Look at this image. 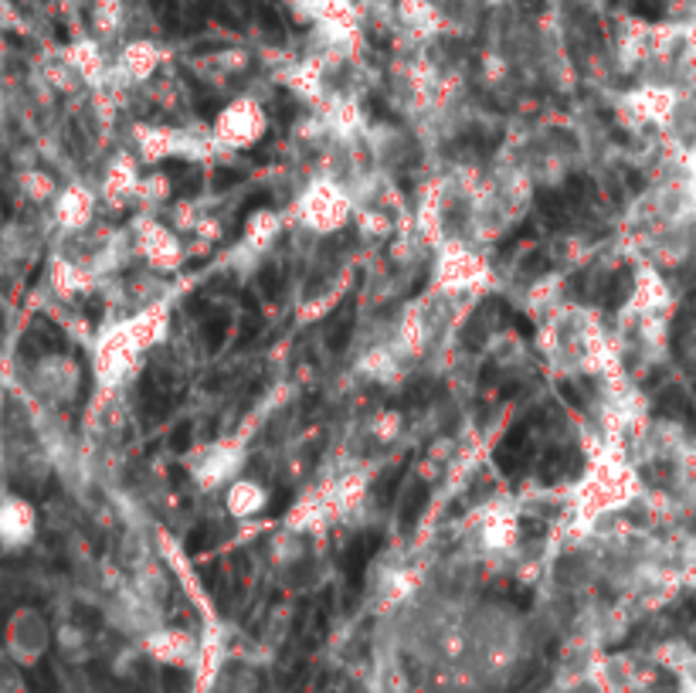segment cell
<instances>
[{"instance_id":"obj_1","label":"cell","mask_w":696,"mask_h":693,"mask_svg":"<svg viewBox=\"0 0 696 693\" xmlns=\"http://www.w3.org/2000/svg\"><path fill=\"white\" fill-rule=\"evenodd\" d=\"M432 286L435 293H445V296L483 293L489 286V265L472 252L465 242H445L435 259Z\"/></svg>"},{"instance_id":"obj_2","label":"cell","mask_w":696,"mask_h":693,"mask_svg":"<svg viewBox=\"0 0 696 693\" xmlns=\"http://www.w3.org/2000/svg\"><path fill=\"white\" fill-rule=\"evenodd\" d=\"M265 129H269V116H265L262 102L252 96H241L217 113V120L211 126V144L217 153H238V150L256 147L265 136Z\"/></svg>"},{"instance_id":"obj_3","label":"cell","mask_w":696,"mask_h":693,"mask_svg":"<svg viewBox=\"0 0 696 693\" xmlns=\"http://www.w3.org/2000/svg\"><path fill=\"white\" fill-rule=\"evenodd\" d=\"M296 218L316 235H333L353 218V198L337 181H316L299 194Z\"/></svg>"},{"instance_id":"obj_4","label":"cell","mask_w":696,"mask_h":693,"mask_svg":"<svg viewBox=\"0 0 696 693\" xmlns=\"http://www.w3.org/2000/svg\"><path fill=\"white\" fill-rule=\"evenodd\" d=\"M51 646V629L48 619L38 608H17L8 622V656L17 667H35V663L48 653Z\"/></svg>"},{"instance_id":"obj_5","label":"cell","mask_w":696,"mask_h":693,"mask_svg":"<svg viewBox=\"0 0 696 693\" xmlns=\"http://www.w3.org/2000/svg\"><path fill=\"white\" fill-rule=\"evenodd\" d=\"M136 252L144 256L153 269H163V272H171L181 265L184 259V245H181V235L171 232L166 225H160L157 218H144V221H136Z\"/></svg>"},{"instance_id":"obj_6","label":"cell","mask_w":696,"mask_h":693,"mask_svg":"<svg viewBox=\"0 0 696 693\" xmlns=\"http://www.w3.org/2000/svg\"><path fill=\"white\" fill-rule=\"evenodd\" d=\"M144 653L163 667H198L201 643L184 629H150L144 635Z\"/></svg>"},{"instance_id":"obj_7","label":"cell","mask_w":696,"mask_h":693,"mask_svg":"<svg viewBox=\"0 0 696 693\" xmlns=\"http://www.w3.org/2000/svg\"><path fill=\"white\" fill-rule=\"evenodd\" d=\"M241 462H245L241 442H214L211 449H204L198 459H194V480H198L204 490L228 486L232 480H238Z\"/></svg>"},{"instance_id":"obj_8","label":"cell","mask_w":696,"mask_h":693,"mask_svg":"<svg viewBox=\"0 0 696 693\" xmlns=\"http://www.w3.org/2000/svg\"><path fill=\"white\" fill-rule=\"evenodd\" d=\"M38 531V513L35 507L21 500V496H8L0 500V544L4 547H24Z\"/></svg>"},{"instance_id":"obj_9","label":"cell","mask_w":696,"mask_h":693,"mask_svg":"<svg viewBox=\"0 0 696 693\" xmlns=\"http://www.w3.org/2000/svg\"><path fill=\"white\" fill-rule=\"evenodd\" d=\"M96 218V194L82 184H69L59 198H54V221L65 232H86Z\"/></svg>"},{"instance_id":"obj_10","label":"cell","mask_w":696,"mask_h":693,"mask_svg":"<svg viewBox=\"0 0 696 693\" xmlns=\"http://www.w3.org/2000/svg\"><path fill=\"white\" fill-rule=\"evenodd\" d=\"M62 59L72 65L78 82H89V86H105L109 82V62L102 54V45L96 38H78L65 48Z\"/></svg>"},{"instance_id":"obj_11","label":"cell","mask_w":696,"mask_h":693,"mask_svg":"<svg viewBox=\"0 0 696 693\" xmlns=\"http://www.w3.org/2000/svg\"><path fill=\"white\" fill-rule=\"evenodd\" d=\"M136 187H139V171H136V160L120 153L116 160H109L105 177H102V201L109 208H123L136 198Z\"/></svg>"},{"instance_id":"obj_12","label":"cell","mask_w":696,"mask_h":693,"mask_svg":"<svg viewBox=\"0 0 696 693\" xmlns=\"http://www.w3.org/2000/svg\"><path fill=\"white\" fill-rule=\"evenodd\" d=\"M163 62V51L157 41H147V38H136L129 41L123 51H120V62H116V75H123L126 82H147L157 75Z\"/></svg>"},{"instance_id":"obj_13","label":"cell","mask_w":696,"mask_h":693,"mask_svg":"<svg viewBox=\"0 0 696 693\" xmlns=\"http://www.w3.org/2000/svg\"><path fill=\"white\" fill-rule=\"evenodd\" d=\"M398 21L408 35L422 38V41L445 32V14L432 4V0H398Z\"/></svg>"},{"instance_id":"obj_14","label":"cell","mask_w":696,"mask_h":693,"mask_svg":"<svg viewBox=\"0 0 696 693\" xmlns=\"http://www.w3.org/2000/svg\"><path fill=\"white\" fill-rule=\"evenodd\" d=\"M293 11L306 24H360L353 0H293Z\"/></svg>"},{"instance_id":"obj_15","label":"cell","mask_w":696,"mask_h":693,"mask_svg":"<svg viewBox=\"0 0 696 693\" xmlns=\"http://www.w3.org/2000/svg\"><path fill=\"white\" fill-rule=\"evenodd\" d=\"M283 225L286 218L275 214V211H256L252 218L245 221V235H241V252L259 259L262 252H269V248L275 245V238L283 235Z\"/></svg>"},{"instance_id":"obj_16","label":"cell","mask_w":696,"mask_h":693,"mask_svg":"<svg viewBox=\"0 0 696 693\" xmlns=\"http://www.w3.org/2000/svg\"><path fill=\"white\" fill-rule=\"evenodd\" d=\"M265 500L269 493L262 483L256 480H232L228 490H225V507L235 520H252L265 510Z\"/></svg>"},{"instance_id":"obj_17","label":"cell","mask_w":696,"mask_h":693,"mask_svg":"<svg viewBox=\"0 0 696 693\" xmlns=\"http://www.w3.org/2000/svg\"><path fill=\"white\" fill-rule=\"evenodd\" d=\"M517 541V510L513 507H489L483 513V547L486 550H510Z\"/></svg>"},{"instance_id":"obj_18","label":"cell","mask_w":696,"mask_h":693,"mask_svg":"<svg viewBox=\"0 0 696 693\" xmlns=\"http://www.w3.org/2000/svg\"><path fill=\"white\" fill-rule=\"evenodd\" d=\"M123 21H126L123 0H92V27H96V35H102V38L120 35L123 32Z\"/></svg>"},{"instance_id":"obj_19","label":"cell","mask_w":696,"mask_h":693,"mask_svg":"<svg viewBox=\"0 0 696 693\" xmlns=\"http://www.w3.org/2000/svg\"><path fill=\"white\" fill-rule=\"evenodd\" d=\"M21 187H24L27 198H35V201H45V198H51V194H54V181H51L48 174H38V171L24 174V177H21Z\"/></svg>"},{"instance_id":"obj_20","label":"cell","mask_w":696,"mask_h":693,"mask_svg":"<svg viewBox=\"0 0 696 693\" xmlns=\"http://www.w3.org/2000/svg\"><path fill=\"white\" fill-rule=\"evenodd\" d=\"M0 693H27L21 673L14 670V663L0 656Z\"/></svg>"}]
</instances>
